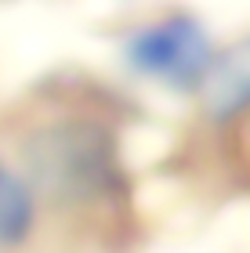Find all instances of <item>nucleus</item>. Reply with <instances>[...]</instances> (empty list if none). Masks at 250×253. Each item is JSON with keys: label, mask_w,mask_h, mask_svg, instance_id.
I'll return each instance as SVG.
<instances>
[{"label": "nucleus", "mask_w": 250, "mask_h": 253, "mask_svg": "<svg viewBox=\"0 0 250 253\" xmlns=\"http://www.w3.org/2000/svg\"><path fill=\"white\" fill-rule=\"evenodd\" d=\"M33 195H48L54 203H91L116 188L120 167L112 156V137L98 123L62 120L29 134L22 145Z\"/></svg>", "instance_id": "obj_1"}, {"label": "nucleus", "mask_w": 250, "mask_h": 253, "mask_svg": "<svg viewBox=\"0 0 250 253\" xmlns=\"http://www.w3.org/2000/svg\"><path fill=\"white\" fill-rule=\"evenodd\" d=\"M210 58V33L189 15H170L152 26H142L123 43V62L138 76L156 80L170 90H196Z\"/></svg>", "instance_id": "obj_2"}, {"label": "nucleus", "mask_w": 250, "mask_h": 253, "mask_svg": "<svg viewBox=\"0 0 250 253\" xmlns=\"http://www.w3.org/2000/svg\"><path fill=\"white\" fill-rule=\"evenodd\" d=\"M196 90L210 120H232L250 109V33L236 40L229 51L214 54Z\"/></svg>", "instance_id": "obj_3"}, {"label": "nucleus", "mask_w": 250, "mask_h": 253, "mask_svg": "<svg viewBox=\"0 0 250 253\" xmlns=\"http://www.w3.org/2000/svg\"><path fill=\"white\" fill-rule=\"evenodd\" d=\"M37 199L29 181L15 174L7 163H0V246H15L33 232Z\"/></svg>", "instance_id": "obj_4"}]
</instances>
